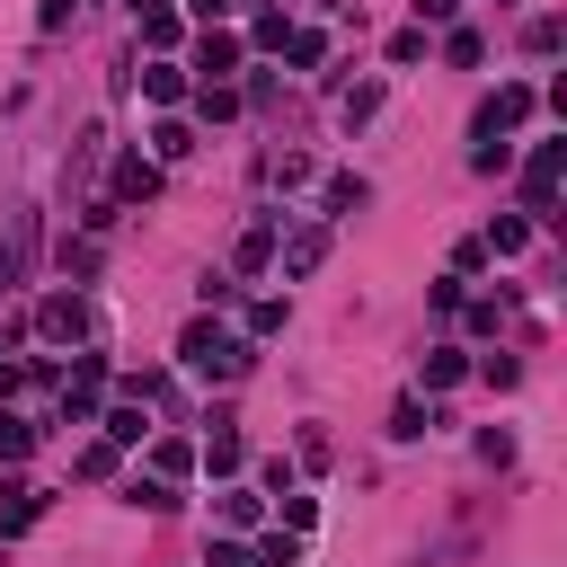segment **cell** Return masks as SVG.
I'll return each instance as SVG.
<instances>
[{"instance_id": "cell-11", "label": "cell", "mask_w": 567, "mask_h": 567, "mask_svg": "<svg viewBox=\"0 0 567 567\" xmlns=\"http://www.w3.org/2000/svg\"><path fill=\"white\" fill-rule=\"evenodd\" d=\"M434 425H443V416H434L425 399H399V408H390V434H399V443H416V434H434Z\"/></svg>"}, {"instance_id": "cell-21", "label": "cell", "mask_w": 567, "mask_h": 567, "mask_svg": "<svg viewBox=\"0 0 567 567\" xmlns=\"http://www.w3.org/2000/svg\"><path fill=\"white\" fill-rule=\"evenodd\" d=\"M381 115V80H363V89H346V124H372Z\"/></svg>"}, {"instance_id": "cell-27", "label": "cell", "mask_w": 567, "mask_h": 567, "mask_svg": "<svg viewBox=\"0 0 567 567\" xmlns=\"http://www.w3.org/2000/svg\"><path fill=\"white\" fill-rule=\"evenodd\" d=\"M204 567H248V549H239V540H213V558H204Z\"/></svg>"}, {"instance_id": "cell-25", "label": "cell", "mask_w": 567, "mask_h": 567, "mask_svg": "<svg viewBox=\"0 0 567 567\" xmlns=\"http://www.w3.org/2000/svg\"><path fill=\"white\" fill-rule=\"evenodd\" d=\"M248 337H284V301H257L248 310Z\"/></svg>"}, {"instance_id": "cell-1", "label": "cell", "mask_w": 567, "mask_h": 567, "mask_svg": "<svg viewBox=\"0 0 567 567\" xmlns=\"http://www.w3.org/2000/svg\"><path fill=\"white\" fill-rule=\"evenodd\" d=\"M177 363L204 372V381H239V372H248V346H239L221 319H195V328L177 337Z\"/></svg>"}, {"instance_id": "cell-14", "label": "cell", "mask_w": 567, "mask_h": 567, "mask_svg": "<svg viewBox=\"0 0 567 567\" xmlns=\"http://www.w3.org/2000/svg\"><path fill=\"white\" fill-rule=\"evenodd\" d=\"M151 425H142V399H124V408H106V443H142Z\"/></svg>"}, {"instance_id": "cell-23", "label": "cell", "mask_w": 567, "mask_h": 567, "mask_svg": "<svg viewBox=\"0 0 567 567\" xmlns=\"http://www.w3.org/2000/svg\"><path fill=\"white\" fill-rule=\"evenodd\" d=\"M221 523H230V532H248V523H257V496H248V487H230V496H221Z\"/></svg>"}, {"instance_id": "cell-19", "label": "cell", "mask_w": 567, "mask_h": 567, "mask_svg": "<svg viewBox=\"0 0 567 567\" xmlns=\"http://www.w3.org/2000/svg\"><path fill=\"white\" fill-rule=\"evenodd\" d=\"M142 44L168 53V44H177V9H142Z\"/></svg>"}, {"instance_id": "cell-26", "label": "cell", "mask_w": 567, "mask_h": 567, "mask_svg": "<svg viewBox=\"0 0 567 567\" xmlns=\"http://www.w3.org/2000/svg\"><path fill=\"white\" fill-rule=\"evenodd\" d=\"M151 461H159V478H177V470H186V461H195V452H186V443H177V434H159V452H151Z\"/></svg>"}, {"instance_id": "cell-6", "label": "cell", "mask_w": 567, "mask_h": 567, "mask_svg": "<svg viewBox=\"0 0 567 567\" xmlns=\"http://www.w3.org/2000/svg\"><path fill=\"white\" fill-rule=\"evenodd\" d=\"M523 115H532V89H496V97H487V106H478V133H487V142H496V133H514V124H523Z\"/></svg>"}, {"instance_id": "cell-15", "label": "cell", "mask_w": 567, "mask_h": 567, "mask_svg": "<svg viewBox=\"0 0 567 567\" xmlns=\"http://www.w3.org/2000/svg\"><path fill=\"white\" fill-rule=\"evenodd\" d=\"M27 452H35V425H27V416H9V408H0V461H27Z\"/></svg>"}, {"instance_id": "cell-9", "label": "cell", "mask_w": 567, "mask_h": 567, "mask_svg": "<svg viewBox=\"0 0 567 567\" xmlns=\"http://www.w3.org/2000/svg\"><path fill=\"white\" fill-rule=\"evenodd\" d=\"M478 248H496V257H523V248H532V221H523V213H505V221H487V239H478Z\"/></svg>"}, {"instance_id": "cell-12", "label": "cell", "mask_w": 567, "mask_h": 567, "mask_svg": "<svg viewBox=\"0 0 567 567\" xmlns=\"http://www.w3.org/2000/svg\"><path fill=\"white\" fill-rule=\"evenodd\" d=\"M142 97L177 106V97H186V71H177V62H151V71H142Z\"/></svg>"}, {"instance_id": "cell-8", "label": "cell", "mask_w": 567, "mask_h": 567, "mask_svg": "<svg viewBox=\"0 0 567 567\" xmlns=\"http://www.w3.org/2000/svg\"><path fill=\"white\" fill-rule=\"evenodd\" d=\"M151 159H159V168H177V159H195V133H186V124L168 115V124L151 133Z\"/></svg>"}, {"instance_id": "cell-4", "label": "cell", "mask_w": 567, "mask_h": 567, "mask_svg": "<svg viewBox=\"0 0 567 567\" xmlns=\"http://www.w3.org/2000/svg\"><path fill=\"white\" fill-rule=\"evenodd\" d=\"M195 71H204V89H221V80L239 71V35H230V27H204V44H195Z\"/></svg>"}, {"instance_id": "cell-18", "label": "cell", "mask_w": 567, "mask_h": 567, "mask_svg": "<svg viewBox=\"0 0 567 567\" xmlns=\"http://www.w3.org/2000/svg\"><path fill=\"white\" fill-rule=\"evenodd\" d=\"M248 567H301V540L292 532H275V540H257V558Z\"/></svg>"}, {"instance_id": "cell-10", "label": "cell", "mask_w": 567, "mask_h": 567, "mask_svg": "<svg viewBox=\"0 0 567 567\" xmlns=\"http://www.w3.org/2000/svg\"><path fill=\"white\" fill-rule=\"evenodd\" d=\"M319 257H328V230L310 221V230H292V248H284V275H310Z\"/></svg>"}, {"instance_id": "cell-22", "label": "cell", "mask_w": 567, "mask_h": 567, "mask_svg": "<svg viewBox=\"0 0 567 567\" xmlns=\"http://www.w3.org/2000/svg\"><path fill=\"white\" fill-rule=\"evenodd\" d=\"M124 496H133V505H151V514H168V505H177V487H168V478H133Z\"/></svg>"}, {"instance_id": "cell-5", "label": "cell", "mask_w": 567, "mask_h": 567, "mask_svg": "<svg viewBox=\"0 0 567 567\" xmlns=\"http://www.w3.org/2000/svg\"><path fill=\"white\" fill-rule=\"evenodd\" d=\"M151 195H159V159L124 151V159H115V204H151Z\"/></svg>"}, {"instance_id": "cell-24", "label": "cell", "mask_w": 567, "mask_h": 567, "mask_svg": "<svg viewBox=\"0 0 567 567\" xmlns=\"http://www.w3.org/2000/svg\"><path fill=\"white\" fill-rule=\"evenodd\" d=\"M363 204V177H328V213H354Z\"/></svg>"}, {"instance_id": "cell-28", "label": "cell", "mask_w": 567, "mask_h": 567, "mask_svg": "<svg viewBox=\"0 0 567 567\" xmlns=\"http://www.w3.org/2000/svg\"><path fill=\"white\" fill-rule=\"evenodd\" d=\"M425 18H443V27H452V18H461V0H416V27H425Z\"/></svg>"}, {"instance_id": "cell-30", "label": "cell", "mask_w": 567, "mask_h": 567, "mask_svg": "<svg viewBox=\"0 0 567 567\" xmlns=\"http://www.w3.org/2000/svg\"><path fill=\"white\" fill-rule=\"evenodd\" d=\"M0 354H9V337H0Z\"/></svg>"}, {"instance_id": "cell-13", "label": "cell", "mask_w": 567, "mask_h": 567, "mask_svg": "<svg viewBox=\"0 0 567 567\" xmlns=\"http://www.w3.org/2000/svg\"><path fill=\"white\" fill-rule=\"evenodd\" d=\"M461 372H470V354H461V346H434V354H425V390H452Z\"/></svg>"}, {"instance_id": "cell-3", "label": "cell", "mask_w": 567, "mask_h": 567, "mask_svg": "<svg viewBox=\"0 0 567 567\" xmlns=\"http://www.w3.org/2000/svg\"><path fill=\"white\" fill-rule=\"evenodd\" d=\"M97 390H106V354H80V363H71V381H62V416H71V425H89V416H97Z\"/></svg>"}, {"instance_id": "cell-20", "label": "cell", "mask_w": 567, "mask_h": 567, "mask_svg": "<svg viewBox=\"0 0 567 567\" xmlns=\"http://www.w3.org/2000/svg\"><path fill=\"white\" fill-rule=\"evenodd\" d=\"M195 115H204V124H221V115H239V89H195Z\"/></svg>"}, {"instance_id": "cell-29", "label": "cell", "mask_w": 567, "mask_h": 567, "mask_svg": "<svg viewBox=\"0 0 567 567\" xmlns=\"http://www.w3.org/2000/svg\"><path fill=\"white\" fill-rule=\"evenodd\" d=\"M230 9H239V0H195V18H204V27H221Z\"/></svg>"}, {"instance_id": "cell-16", "label": "cell", "mask_w": 567, "mask_h": 567, "mask_svg": "<svg viewBox=\"0 0 567 567\" xmlns=\"http://www.w3.org/2000/svg\"><path fill=\"white\" fill-rule=\"evenodd\" d=\"M319 53H328V35H319V27H292V35H284V62H301V71H310Z\"/></svg>"}, {"instance_id": "cell-17", "label": "cell", "mask_w": 567, "mask_h": 567, "mask_svg": "<svg viewBox=\"0 0 567 567\" xmlns=\"http://www.w3.org/2000/svg\"><path fill=\"white\" fill-rule=\"evenodd\" d=\"M275 221H284V213H275ZM275 221H257V230H248V239H239V266H248V275H257V266H266V257H275Z\"/></svg>"}, {"instance_id": "cell-7", "label": "cell", "mask_w": 567, "mask_h": 567, "mask_svg": "<svg viewBox=\"0 0 567 567\" xmlns=\"http://www.w3.org/2000/svg\"><path fill=\"white\" fill-rule=\"evenodd\" d=\"M44 514V487H27V478H0V532H27Z\"/></svg>"}, {"instance_id": "cell-2", "label": "cell", "mask_w": 567, "mask_h": 567, "mask_svg": "<svg viewBox=\"0 0 567 567\" xmlns=\"http://www.w3.org/2000/svg\"><path fill=\"white\" fill-rule=\"evenodd\" d=\"M35 337H44V346H80V337H89V301H80V292H44V301H35Z\"/></svg>"}]
</instances>
